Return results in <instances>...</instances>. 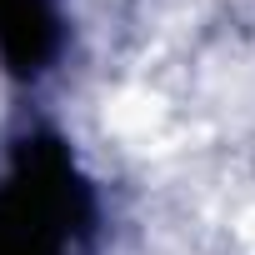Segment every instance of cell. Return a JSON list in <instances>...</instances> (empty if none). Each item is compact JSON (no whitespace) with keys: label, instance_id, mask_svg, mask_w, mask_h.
I'll list each match as a JSON object with an SVG mask.
<instances>
[{"label":"cell","instance_id":"obj_1","mask_svg":"<svg viewBox=\"0 0 255 255\" xmlns=\"http://www.w3.org/2000/svg\"><path fill=\"white\" fill-rule=\"evenodd\" d=\"M105 125H110V135L115 140H150L160 135V125H165V100L150 95V90H120L110 105H105Z\"/></svg>","mask_w":255,"mask_h":255},{"label":"cell","instance_id":"obj_2","mask_svg":"<svg viewBox=\"0 0 255 255\" xmlns=\"http://www.w3.org/2000/svg\"><path fill=\"white\" fill-rule=\"evenodd\" d=\"M230 235H235V245H240V255H255V195L235 210V220H230Z\"/></svg>","mask_w":255,"mask_h":255}]
</instances>
